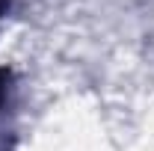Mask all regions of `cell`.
<instances>
[{
  "label": "cell",
  "mask_w": 154,
  "mask_h": 151,
  "mask_svg": "<svg viewBox=\"0 0 154 151\" xmlns=\"http://www.w3.org/2000/svg\"><path fill=\"white\" fill-rule=\"evenodd\" d=\"M3 6H6V0H0V12H3Z\"/></svg>",
  "instance_id": "7a4b0ae2"
},
{
  "label": "cell",
  "mask_w": 154,
  "mask_h": 151,
  "mask_svg": "<svg viewBox=\"0 0 154 151\" xmlns=\"http://www.w3.org/2000/svg\"><path fill=\"white\" fill-rule=\"evenodd\" d=\"M0 98H3V74H0Z\"/></svg>",
  "instance_id": "6da1fadb"
}]
</instances>
